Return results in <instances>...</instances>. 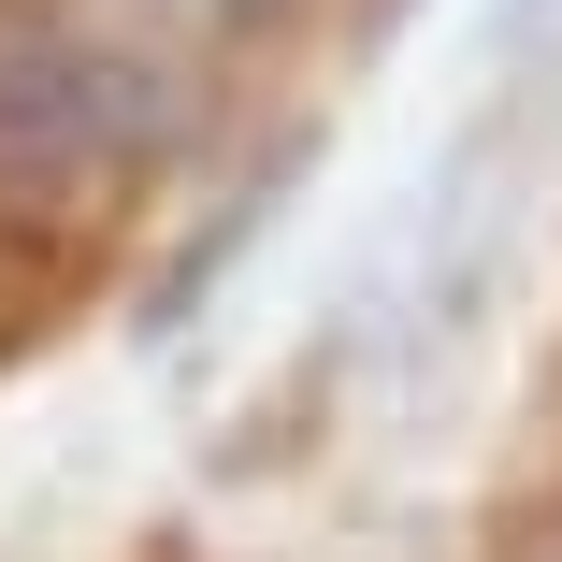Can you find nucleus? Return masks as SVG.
<instances>
[{
  "instance_id": "obj_1",
  "label": "nucleus",
  "mask_w": 562,
  "mask_h": 562,
  "mask_svg": "<svg viewBox=\"0 0 562 562\" xmlns=\"http://www.w3.org/2000/svg\"><path fill=\"white\" fill-rule=\"evenodd\" d=\"M188 131V58L87 0H0V202H116Z\"/></svg>"
},
{
  "instance_id": "obj_3",
  "label": "nucleus",
  "mask_w": 562,
  "mask_h": 562,
  "mask_svg": "<svg viewBox=\"0 0 562 562\" xmlns=\"http://www.w3.org/2000/svg\"><path fill=\"white\" fill-rule=\"evenodd\" d=\"M505 562H562V519H533V533H519V548H505Z\"/></svg>"
},
{
  "instance_id": "obj_4",
  "label": "nucleus",
  "mask_w": 562,
  "mask_h": 562,
  "mask_svg": "<svg viewBox=\"0 0 562 562\" xmlns=\"http://www.w3.org/2000/svg\"><path fill=\"white\" fill-rule=\"evenodd\" d=\"M404 15H418V0H375V15H361V44H390V30H404Z\"/></svg>"
},
{
  "instance_id": "obj_2",
  "label": "nucleus",
  "mask_w": 562,
  "mask_h": 562,
  "mask_svg": "<svg viewBox=\"0 0 562 562\" xmlns=\"http://www.w3.org/2000/svg\"><path fill=\"white\" fill-rule=\"evenodd\" d=\"M116 15L145 30V44H173V58H232L246 30H274L289 0H116Z\"/></svg>"
}]
</instances>
